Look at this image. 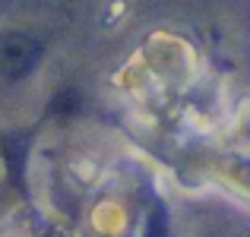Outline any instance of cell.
Instances as JSON below:
<instances>
[{
	"label": "cell",
	"instance_id": "3",
	"mask_svg": "<svg viewBox=\"0 0 250 237\" xmlns=\"http://www.w3.org/2000/svg\"><path fill=\"white\" fill-rule=\"evenodd\" d=\"M73 108H76V95L73 92H63V95L54 101V111H73Z\"/></svg>",
	"mask_w": 250,
	"mask_h": 237
},
{
	"label": "cell",
	"instance_id": "2",
	"mask_svg": "<svg viewBox=\"0 0 250 237\" xmlns=\"http://www.w3.org/2000/svg\"><path fill=\"white\" fill-rule=\"evenodd\" d=\"M146 237H171L168 218H165V212H162V209H155V212L149 215V221H146Z\"/></svg>",
	"mask_w": 250,
	"mask_h": 237
},
{
	"label": "cell",
	"instance_id": "1",
	"mask_svg": "<svg viewBox=\"0 0 250 237\" xmlns=\"http://www.w3.org/2000/svg\"><path fill=\"white\" fill-rule=\"evenodd\" d=\"M42 57V44L29 35H10L0 44V70L10 79H22Z\"/></svg>",
	"mask_w": 250,
	"mask_h": 237
}]
</instances>
